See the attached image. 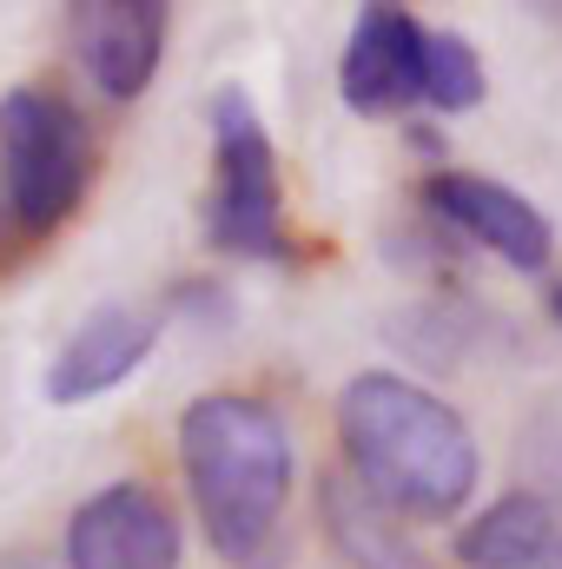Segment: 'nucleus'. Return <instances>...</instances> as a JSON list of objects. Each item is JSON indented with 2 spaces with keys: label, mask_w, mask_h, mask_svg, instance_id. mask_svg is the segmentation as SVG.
<instances>
[{
  "label": "nucleus",
  "mask_w": 562,
  "mask_h": 569,
  "mask_svg": "<svg viewBox=\"0 0 562 569\" xmlns=\"http://www.w3.org/2000/svg\"><path fill=\"white\" fill-rule=\"evenodd\" d=\"M523 470H530L523 490L562 517V411H543L530 425V437H523Z\"/></svg>",
  "instance_id": "nucleus-13"
},
{
  "label": "nucleus",
  "mask_w": 562,
  "mask_h": 569,
  "mask_svg": "<svg viewBox=\"0 0 562 569\" xmlns=\"http://www.w3.org/2000/svg\"><path fill=\"white\" fill-rule=\"evenodd\" d=\"M550 311H556V325H562V284H556V291H550Z\"/></svg>",
  "instance_id": "nucleus-14"
},
{
  "label": "nucleus",
  "mask_w": 562,
  "mask_h": 569,
  "mask_svg": "<svg viewBox=\"0 0 562 569\" xmlns=\"http://www.w3.org/2000/svg\"><path fill=\"white\" fill-rule=\"evenodd\" d=\"M344 477L404 523H450L476 497L483 457L463 411L404 371H358L338 391Z\"/></svg>",
  "instance_id": "nucleus-2"
},
{
  "label": "nucleus",
  "mask_w": 562,
  "mask_h": 569,
  "mask_svg": "<svg viewBox=\"0 0 562 569\" xmlns=\"http://www.w3.org/2000/svg\"><path fill=\"white\" fill-rule=\"evenodd\" d=\"M205 246L225 259H291L279 199V146L265 133L245 87L212 93V199H205Z\"/></svg>",
  "instance_id": "nucleus-4"
},
{
  "label": "nucleus",
  "mask_w": 562,
  "mask_h": 569,
  "mask_svg": "<svg viewBox=\"0 0 562 569\" xmlns=\"http://www.w3.org/2000/svg\"><path fill=\"white\" fill-rule=\"evenodd\" d=\"M93 172H100V146L73 100L47 87L0 93V212L13 219V232L27 239L60 232L87 206Z\"/></svg>",
  "instance_id": "nucleus-3"
},
{
  "label": "nucleus",
  "mask_w": 562,
  "mask_h": 569,
  "mask_svg": "<svg viewBox=\"0 0 562 569\" xmlns=\"http://www.w3.org/2000/svg\"><path fill=\"white\" fill-rule=\"evenodd\" d=\"M159 345V318L140 305H93L73 338L60 345V358L47 365V405H93L107 391H120Z\"/></svg>",
  "instance_id": "nucleus-9"
},
{
  "label": "nucleus",
  "mask_w": 562,
  "mask_h": 569,
  "mask_svg": "<svg viewBox=\"0 0 562 569\" xmlns=\"http://www.w3.org/2000/svg\"><path fill=\"white\" fill-rule=\"evenodd\" d=\"M318 523L351 569H430V557L404 530V517H391L378 497H364L344 470H331L318 483Z\"/></svg>",
  "instance_id": "nucleus-11"
},
{
  "label": "nucleus",
  "mask_w": 562,
  "mask_h": 569,
  "mask_svg": "<svg viewBox=\"0 0 562 569\" xmlns=\"http://www.w3.org/2000/svg\"><path fill=\"white\" fill-rule=\"evenodd\" d=\"M483 93H490V80H483V53H476L463 33L423 27L418 107H436V113H470V107H483Z\"/></svg>",
  "instance_id": "nucleus-12"
},
{
  "label": "nucleus",
  "mask_w": 562,
  "mask_h": 569,
  "mask_svg": "<svg viewBox=\"0 0 562 569\" xmlns=\"http://www.w3.org/2000/svg\"><path fill=\"white\" fill-rule=\"evenodd\" d=\"M179 470L212 557L232 569H284V503H291V430L252 391H205L179 418Z\"/></svg>",
  "instance_id": "nucleus-1"
},
{
  "label": "nucleus",
  "mask_w": 562,
  "mask_h": 569,
  "mask_svg": "<svg viewBox=\"0 0 562 569\" xmlns=\"http://www.w3.org/2000/svg\"><path fill=\"white\" fill-rule=\"evenodd\" d=\"M67 33L73 53L87 67V80L127 107L140 100L165 60V33H172V7L165 0H73L67 7Z\"/></svg>",
  "instance_id": "nucleus-7"
},
{
  "label": "nucleus",
  "mask_w": 562,
  "mask_h": 569,
  "mask_svg": "<svg viewBox=\"0 0 562 569\" xmlns=\"http://www.w3.org/2000/svg\"><path fill=\"white\" fill-rule=\"evenodd\" d=\"M60 557L67 569H179L185 543H179L172 503L140 477H120V483H100L67 517Z\"/></svg>",
  "instance_id": "nucleus-6"
},
{
  "label": "nucleus",
  "mask_w": 562,
  "mask_h": 569,
  "mask_svg": "<svg viewBox=\"0 0 562 569\" xmlns=\"http://www.w3.org/2000/svg\"><path fill=\"white\" fill-rule=\"evenodd\" d=\"M418 206L430 212V226L450 239V246H483L496 252L510 272H550L556 259V232L550 219L503 179H483V172H430L418 186Z\"/></svg>",
  "instance_id": "nucleus-5"
},
{
  "label": "nucleus",
  "mask_w": 562,
  "mask_h": 569,
  "mask_svg": "<svg viewBox=\"0 0 562 569\" xmlns=\"http://www.w3.org/2000/svg\"><path fill=\"white\" fill-rule=\"evenodd\" d=\"M418 60H423V20L398 0H371L351 20L344 60H338V93L358 120H398L418 107Z\"/></svg>",
  "instance_id": "nucleus-8"
},
{
  "label": "nucleus",
  "mask_w": 562,
  "mask_h": 569,
  "mask_svg": "<svg viewBox=\"0 0 562 569\" xmlns=\"http://www.w3.org/2000/svg\"><path fill=\"white\" fill-rule=\"evenodd\" d=\"M456 563L463 569H562V517L536 503L530 490H510L483 503L456 530Z\"/></svg>",
  "instance_id": "nucleus-10"
}]
</instances>
